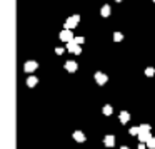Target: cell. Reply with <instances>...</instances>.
Listing matches in <instances>:
<instances>
[{
  "mask_svg": "<svg viewBox=\"0 0 155 149\" xmlns=\"http://www.w3.org/2000/svg\"><path fill=\"white\" fill-rule=\"evenodd\" d=\"M78 22H80V15H72V17H68L67 20H65L64 24V29H67V30H74L75 27L78 25Z\"/></svg>",
  "mask_w": 155,
  "mask_h": 149,
  "instance_id": "6da1fadb",
  "label": "cell"
},
{
  "mask_svg": "<svg viewBox=\"0 0 155 149\" xmlns=\"http://www.w3.org/2000/svg\"><path fill=\"white\" fill-rule=\"evenodd\" d=\"M94 81L97 82V85H105L108 82V75L105 74V72H100V71H97L94 74Z\"/></svg>",
  "mask_w": 155,
  "mask_h": 149,
  "instance_id": "7a4b0ae2",
  "label": "cell"
},
{
  "mask_svg": "<svg viewBox=\"0 0 155 149\" xmlns=\"http://www.w3.org/2000/svg\"><path fill=\"white\" fill-rule=\"evenodd\" d=\"M37 69H38V62L37 61H27L24 64V72H27V74H34Z\"/></svg>",
  "mask_w": 155,
  "mask_h": 149,
  "instance_id": "3957f363",
  "label": "cell"
},
{
  "mask_svg": "<svg viewBox=\"0 0 155 149\" xmlns=\"http://www.w3.org/2000/svg\"><path fill=\"white\" fill-rule=\"evenodd\" d=\"M67 50L72 52V54H75V55H80L82 54V45H77L74 42V39H72L70 42H67Z\"/></svg>",
  "mask_w": 155,
  "mask_h": 149,
  "instance_id": "277c9868",
  "label": "cell"
},
{
  "mask_svg": "<svg viewBox=\"0 0 155 149\" xmlns=\"http://www.w3.org/2000/svg\"><path fill=\"white\" fill-rule=\"evenodd\" d=\"M74 37H75L74 32H72V30H67V29H64V30L58 34V39H60L62 42H65V44H67V42H70Z\"/></svg>",
  "mask_w": 155,
  "mask_h": 149,
  "instance_id": "5b68a950",
  "label": "cell"
},
{
  "mask_svg": "<svg viewBox=\"0 0 155 149\" xmlns=\"http://www.w3.org/2000/svg\"><path fill=\"white\" fill-rule=\"evenodd\" d=\"M64 67H65V71L70 72V74H74V72L78 71V64H77L75 61H67V62L64 64Z\"/></svg>",
  "mask_w": 155,
  "mask_h": 149,
  "instance_id": "8992f818",
  "label": "cell"
},
{
  "mask_svg": "<svg viewBox=\"0 0 155 149\" xmlns=\"http://www.w3.org/2000/svg\"><path fill=\"white\" fill-rule=\"evenodd\" d=\"M72 137H74L75 142H85V141H87V136H85L84 131H74Z\"/></svg>",
  "mask_w": 155,
  "mask_h": 149,
  "instance_id": "52a82bcc",
  "label": "cell"
},
{
  "mask_svg": "<svg viewBox=\"0 0 155 149\" xmlns=\"http://www.w3.org/2000/svg\"><path fill=\"white\" fill-rule=\"evenodd\" d=\"M104 146H105V147H114V146H115V136L114 134L104 136Z\"/></svg>",
  "mask_w": 155,
  "mask_h": 149,
  "instance_id": "ba28073f",
  "label": "cell"
},
{
  "mask_svg": "<svg viewBox=\"0 0 155 149\" xmlns=\"http://www.w3.org/2000/svg\"><path fill=\"white\" fill-rule=\"evenodd\" d=\"M100 15L104 19H108L112 15V7H110V4H104L102 5V9H100Z\"/></svg>",
  "mask_w": 155,
  "mask_h": 149,
  "instance_id": "9c48e42d",
  "label": "cell"
},
{
  "mask_svg": "<svg viewBox=\"0 0 155 149\" xmlns=\"http://www.w3.org/2000/svg\"><path fill=\"white\" fill-rule=\"evenodd\" d=\"M25 84H27V87H30V89H34L35 85L38 84V77H35L34 74H28V77H27V81H25Z\"/></svg>",
  "mask_w": 155,
  "mask_h": 149,
  "instance_id": "30bf717a",
  "label": "cell"
},
{
  "mask_svg": "<svg viewBox=\"0 0 155 149\" xmlns=\"http://www.w3.org/2000/svg\"><path fill=\"white\" fill-rule=\"evenodd\" d=\"M118 121H120V124H127V122L130 121V112H128V111H122L120 114H118Z\"/></svg>",
  "mask_w": 155,
  "mask_h": 149,
  "instance_id": "8fae6325",
  "label": "cell"
},
{
  "mask_svg": "<svg viewBox=\"0 0 155 149\" xmlns=\"http://www.w3.org/2000/svg\"><path fill=\"white\" fill-rule=\"evenodd\" d=\"M137 136H138V141H140V142H143V144H145V142H147L148 139L152 137V134H150V132H138Z\"/></svg>",
  "mask_w": 155,
  "mask_h": 149,
  "instance_id": "7c38bea8",
  "label": "cell"
},
{
  "mask_svg": "<svg viewBox=\"0 0 155 149\" xmlns=\"http://www.w3.org/2000/svg\"><path fill=\"white\" fill-rule=\"evenodd\" d=\"M102 114L104 116H112L114 114V107H112L110 104H105L104 107H102Z\"/></svg>",
  "mask_w": 155,
  "mask_h": 149,
  "instance_id": "4fadbf2b",
  "label": "cell"
},
{
  "mask_svg": "<svg viewBox=\"0 0 155 149\" xmlns=\"http://www.w3.org/2000/svg\"><path fill=\"white\" fill-rule=\"evenodd\" d=\"M150 131H152L150 124H140L138 126V132H150Z\"/></svg>",
  "mask_w": 155,
  "mask_h": 149,
  "instance_id": "5bb4252c",
  "label": "cell"
},
{
  "mask_svg": "<svg viewBox=\"0 0 155 149\" xmlns=\"http://www.w3.org/2000/svg\"><path fill=\"white\" fill-rule=\"evenodd\" d=\"M143 74L147 75V77H153V75H155V67H147L143 71Z\"/></svg>",
  "mask_w": 155,
  "mask_h": 149,
  "instance_id": "9a60e30c",
  "label": "cell"
},
{
  "mask_svg": "<svg viewBox=\"0 0 155 149\" xmlns=\"http://www.w3.org/2000/svg\"><path fill=\"white\" fill-rule=\"evenodd\" d=\"M145 146H147L148 149H155V137H153V136H152V137L145 142Z\"/></svg>",
  "mask_w": 155,
  "mask_h": 149,
  "instance_id": "2e32d148",
  "label": "cell"
},
{
  "mask_svg": "<svg viewBox=\"0 0 155 149\" xmlns=\"http://www.w3.org/2000/svg\"><path fill=\"white\" fill-rule=\"evenodd\" d=\"M114 40L115 42H122L124 40V34H122V32H114Z\"/></svg>",
  "mask_w": 155,
  "mask_h": 149,
  "instance_id": "e0dca14e",
  "label": "cell"
},
{
  "mask_svg": "<svg viewBox=\"0 0 155 149\" xmlns=\"http://www.w3.org/2000/svg\"><path fill=\"white\" fill-rule=\"evenodd\" d=\"M128 132H130V136H137V134H138V126L130 127V129H128Z\"/></svg>",
  "mask_w": 155,
  "mask_h": 149,
  "instance_id": "ac0fdd59",
  "label": "cell"
},
{
  "mask_svg": "<svg viewBox=\"0 0 155 149\" xmlns=\"http://www.w3.org/2000/svg\"><path fill=\"white\" fill-rule=\"evenodd\" d=\"M74 42L77 45H82V44H85V39L84 37H74Z\"/></svg>",
  "mask_w": 155,
  "mask_h": 149,
  "instance_id": "d6986e66",
  "label": "cell"
},
{
  "mask_svg": "<svg viewBox=\"0 0 155 149\" xmlns=\"http://www.w3.org/2000/svg\"><path fill=\"white\" fill-rule=\"evenodd\" d=\"M64 52H65L64 47H55V54H57V55H62Z\"/></svg>",
  "mask_w": 155,
  "mask_h": 149,
  "instance_id": "ffe728a7",
  "label": "cell"
},
{
  "mask_svg": "<svg viewBox=\"0 0 155 149\" xmlns=\"http://www.w3.org/2000/svg\"><path fill=\"white\" fill-rule=\"evenodd\" d=\"M138 149H147V146H145L143 142H140V144H138Z\"/></svg>",
  "mask_w": 155,
  "mask_h": 149,
  "instance_id": "44dd1931",
  "label": "cell"
},
{
  "mask_svg": "<svg viewBox=\"0 0 155 149\" xmlns=\"http://www.w3.org/2000/svg\"><path fill=\"white\" fill-rule=\"evenodd\" d=\"M120 149H130L128 146H120Z\"/></svg>",
  "mask_w": 155,
  "mask_h": 149,
  "instance_id": "7402d4cb",
  "label": "cell"
},
{
  "mask_svg": "<svg viewBox=\"0 0 155 149\" xmlns=\"http://www.w3.org/2000/svg\"><path fill=\"white\" fill-rule=\"evenodd\" d=\"M115 2H118V4H120V2H124V0H115Z\"/></svg>",
  "mask_w": 155,
  "mask_h": 149,
  "instance_id": "603a6c76",
  "label": "cell"
},
{
  "mask_svg": "<svg viewBox=\"0 0 155 149\" xmlns=\"http://www.w3.org/2000/svg\"><path fill=\"white\" fill-rule=\"evenodd\" d=\"M152 2H155V0H152Z\"/></svg>",
  "mask_w": 155,
  "mask_h": 149,
  "instance_id": "cb8c5ba5",
  "label": "cell"
}]
</instances>
